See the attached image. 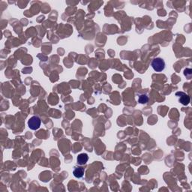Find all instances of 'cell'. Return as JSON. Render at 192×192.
<instances>
[{"instance_id": "6da1fadb", "label": "cell", "mask_w": 192, "mask_h": 192, "mask_svg": "<svg viewBox=\"0 0 192 192\" xmlns=\"http://www.w3.org/2000/svg\"><path fill=\"white\" fill-rule=\"evenodd\" d=\"M151 66H152L155 71L161 72L165 68V62L161 58H155L152 60Z\"/></svg>"}, {"instance_id": "7a4b0ae2", "label": "cell", "mask_w": 192, "mask_h": 192, "mask_svg": "<svg viewBox=\"0 0 192 192\" xmlns=\"http://www.w3.org/2000/svg\"><path fill=\"white\" fill-rule=\"evenodd\" d=\"M41 123H42V121H41L40 118L34 116L31 117L29 120L28 121V126L29 127L31 130L35 131V130H38L40 128Z\"/></svg>"}, {"instance_id": "3957f363", "label": "cell", "mask_w": 192, "mask_h": 192, "mask_svg": "<svg viewBox=\"0 0 192 192\" xmlns=\"http://www.w3.org/2000/svg\"><path fill=\"white\" fill-rule=\"evenodd\" d=\"M176 96L179 97V101L183 105H188L190 103V97L186 93L182 92H178L176 93Z\"/></svg>"}, {"instance_id": "277c9868", "label": "cell", "mask_w": 192, "mask_h": 192, "mask_svg": "<svg viewBox=\"0 0 192 192\" xmlns=\"http://www.w3.org/2000/svg\"><path fill=\"white\" fill-rule=\"evenodd\" d=\"M89 160L88 155L86 153H81L77 156V164L80 165H84Z\"/></svg>"}, {"instance_id": "5b68a950", "label": "cell", "mask_w": 192, "mask_h": 192, "mask_svg": "<svg viewBox=\"0 0 192 192\" xmlns=\"http://www.w3.org/2000/svg\"><path fill=\"white\" fill-rule=\"evenodd\" d=\"M73 174L77 178H82L83 176V174H84V169L81 167H75L73 171Z\"/></svg>"}, {"instance_id": "8992f818", "label": "cell", "mask_w": 192, "mask_h": 192, "mask_svg": "<svg viewBox=\"0 0 192 192\" xmlns=\"http://www.w3.org/2000/svg\"><path fill=\"white\" fill-rule=\"evenodd\" d=\"M148 101H149V98L146 95H141V96H140L138 98V102L140 104H146L147 102H148Z\"/></svg>"}]
</instances>
